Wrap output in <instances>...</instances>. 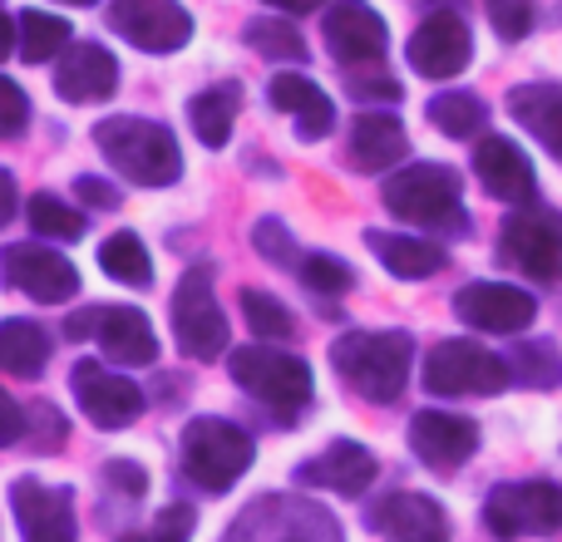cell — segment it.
I'll return each mask as SVG.
<instances>
[{
  "label": "cell",
  "mask_w": 562,
  "mask_h": 542,
  "mask_svg": "<svg viewBox=\"0 0 562 542\" xmlns=\"http://www.w3.org/2000/svg\"><path fill=\"white\" fill-rule=\"evenodd\" d=\"M330 365L360 399L390 405L415 370V340L405 330H346L330 346Z\"/></svg>",
  "instance_id": "6da1fadb"
},
{
  "label": "cell",
  "mask_w": 562,
  "mask_h": 542,
  "mask_svg": "<svg viewBox=\"0 0 562 542\" xmlns=\"http://www.w3.org/2000/svg\"><path fill=\"white\" fill-rule=\"evenodd\" d=\"M380 203L419 233H464V178L445 163H405L385 178Z\"/></svg>",
  "instance_id": "7a4b0ae2"
},
{
  "label": "cell",
  "mask_w": 562,
  "mask_h": 542,
  "mask_svg": "<svg viewBox=\"0 0 562 542\" xmlns=\"http://www.w3.org/2000/svg\"><path fill=\"white\" fill-rule=\"evenodd\" d=\"M94 144L128 183L138 188H168L183 173V154H178L173 128L154 124L138 114H114L104 124H94Z\"/></svg>",
  "instance_id": "3957f363"
},
{
  "label": "cell",
  "mask_w": 562,
  "mask_h": 542,
  "mask_svg": "<svg viewBox=\"0 0 562 542\" xmlns=\"http://www.w3.org/2000/svg\"><path fill=\"white\" fill-rule=\"evenodd\" d=\"M257 444L243 425L223 415H203V419H188L183 429V474L193 478L203 494H227L237 478L252 468Z\"/></svg>",
  "instance_id": "277c9868"
},
{
  "label": "cell",
  "mask_w": 562,
  "mask_h": 542,
  "mask_svg": "<svg viewBox=\"0 0 562 542\" xmlns=\"http://www.w3.org/2000/svg\"><path fill=\"white\" fill-rule=\"evenodd\" d=\"M227 370H233V380L257 399V405L277 409L281 419H296L301 409L311 405V389H316L306 360L286 355V350H272L267 340L233 350V355H227Z\"/></svg>",
  "instance_id": "5b68a950"
},
{
  "label": "cell",
  "mask_w": 562,
  "mask_h": 542,
  "mask_svg": "<svg viewBox=\"0 0 562 542\" xmlns=\"http://www.w3.org/2000/svg\"><path fill=\"white\" fill-rule=\"evenodd\" d=\"M514 380L508 355H494L479 340H439L425 355V389L439 399L454 395H498Z\"/></svg>",
  "instance_id": "8992f818"
},
{
  "label": "cell",
  "mask_w": 562,
  "mask_h": 542,
  "mask_svg": "<svg viewBox=\"0 0 562 542\" xmlns=\"http://www.w3.org/2000/svg\"><path fill=\"white\" fill-rule=\"evenodd\" d=\"M484 528L498 542L562 533V488L548 484V478H528V484H498L494 494L484 498Z\"/></svg>",
  "instance_id": "52a82bcc"
},
{
  "label": "cell",
  "mask_w": 562,
  "mask_h": 542,
  "mask_svg": "<svg viewBox=\"0 0 562 542\" xmlns=\"http://www.w3.org/2000/svg\"><path fill=\"white\" fill-rule=\"evenodd\" d=\"M223 542H346L340 523L311 498H262L233 523Z\"/></svg>",
  "instance_id": "ba28073f"
},
{
  "label": "cell",
  "mask_w": 562,
  "mask_h": 542,
  "mask_svg": "<svg viewBox=\"0 0 562 542\" xmlns=\"http://www.w3.org/2000/svg\"><path fill=\"white\" fill-rule=\"evenodd\" d=\"M173 336L178 350L193 360H217L227 350V316L213 296V271L193 267L183 271L173 291Z\"/></svg>",
  "instance_id": "9c48e42d"
},
{
  "label": "cell",
  "mask_w": 562,
  "mask_h": 542,
  "mask_svg": "<svg viewBox=\"0 0 562 542\" xmlns=\"http://www.w3.org/2000/svg\"><path fill=\"white\" fill-rule=\"evenodd\" d=\"M498 252L508 257L524 276L562 281V217L553 207H518L498 233Z\"/></svg>",
  "instance_id": "30bf717a"
},
{
  "label": "cell",
  "mask_w": 562,
  "mask_h": 542,
  "mask_svg": "<svg viewBox=\"0 0 562 542\" xmlns=\"http://www.w3.org/2000/svg\"><path fill=\"white\" fill-rule=\"evenodd\" d=\"M109 30L144 55H173L193 39V15L178 0H109Z\"/></svg>",
  "instance_id": "8fae6325"
},
{
  "label": "cell",
  "mask_w": 562,
  "mask_h": 542,
  "mask_svg": "<svg viewBox=\"0 0 562 542\" xmlns=\"http://www.w3.org/2000/svg\"><path fill=\"white\" fill-rule=\"evenodd\" d=\"M0 276H5L10 291H25L40 306H65L79 291V271L69 257H59L55 247L40 242H10L0 252Z\"/></svg>",
  "instance_id": "7c38bea8"
},
{
  "label": "cell",
  "mask_w": 562,
  "mask_h": 542,
  "mask_svg": "<svg viewBox=\"0 0 562 542\" xmlns=\"http://www.w3.org/2000/svg\"><path fill=\"white\" fill-rule=\"evenodd\" d=\"M69 385H75V399H79V409H85V419L99 425V429L134 425L148 405V395L134 385V380L119 375V370H109V365H99V360H79L75 375H69Z\"/></svg>",
  "instance_id": "4fadbf2b"
},
{
  "label": "cell",
  "mask_w": 562,
  "mask_h": 542,
  "mask_svg": "<svg viewBox=\"0 0 562 542\" xmlns=\"http://www.w3.org/2000/svg\"><path fill=\"white\" fill-rule=\"evenodd\" d=\"M405 59H409V69H415V75H425V79L464 75L469 59H474V35H469L464 15H459V10H435V15H429L425 25L409 35Z\"/></svg>",
  "instance_id": "5bb4252c"
},
{
  "label": "cell",
  "mask_w": 562,
  "mask_h": 542,
  "mask_svg": "<svg viewBox=\"0 0 562 542\" xmlns=\"http://www.w3.org/2000/svg\"><path fill=\"white\" fill-rule=\"evenodd\" d=\"M454 316L474 330H488V336H518L533 326L538 301L508 281H469L454 296Z\"/></svg>",
  "instance_id": "9a60e30c"
},
{
  "label": "cell",
  "mask_w": 562,
  "mask_h": 542,
  "mask_svg": "<svg viewBox=\"0 0 562 542\" xmlns=\"http://www.w3.org/2000/svg\"><path fill=\"white\" fill-rule=\"evenodd\" d=\"M10 513L20 523L25 542H75V494L40 478H15L10 484Z\"/></svg>",
  "instance_id": "2e32d148"
},
{
  "label": "cell",
  "mask_w": 562,
  "mask_h": 542,
  "mask_svg": "<svg viewBox=\"0 0 562 542\" xmlns=\"http://www.w3.org/2000/svg\"><path fill=\"white\" fill-rule=\"evenodd\" d=\"M326 30V45L340 65H375L385 59V45H390V30L366 0H336L321 20Z\"/></svg>",
  "instance_id": "e0dca14e"
},
{
  "label": "cell",
  "mask_w": 562,
  "mask_h": 542,
  "mask_svg": "<svg viewBox=\"0 0 562 542\" xmlns=\"http://www.w3.org/2000/svg\"><path fill=\"white\" fill-rule=\"evenodd\" d=\"M409 449L429 468H459L479 454V425L449 409H419L409 419Z\"/></svg>",
  "instance_id": "ac0fdd59"
},
{
  "label": "cell",
  "mask_w": 562,
  "mask_h": 542,
  "mask_svg": "<svg viewBox=\"0 0 562 542\" xmlns=\"http://www.w3.org/2000/svg\"><path fill=\"white\" fill-rule=\"evenodd\" d=\"M474 173H479V183H484V193L498 197V203L528 207V203L538 197L533 163H528V154L514 144V138L488 134L484 144L474 148Z\"/></svg>",
  "instance_id": "d6986e66"
},
{
  "label": "cell",
  "mask_w": 562,
  "mask_h": 542,
  "mask_svg": "<svg viewBox=\"0 0 562 542\" xmlns=\"http://www.w3.org/2000/svg\"><path fill=\"white\" fill-rule=\"evenodd\" d=\"M375 474H380V464L366 444H356V439H336L330 449H321L316 459H306V464L296 468V484L330 488V494H340V498H360L370 484H375Z\"/></svg>",
  "instance_id": "ffe728a7"
},
{
  "label": "cell",
  "mask_w": 562,
  "mask_h": 542,
  "mask_svg": "<svg viewBox=\"0 0 562 542\" xmlns=\"http://www.w3.org/2000/svg\"><path fill=\"white\" fill-rule=\"evenodd\" d=\"M119 89V59L94 39H75L55 69V94L69 104H99Z\"/></svg>",
  "instance_id": "44dd1931"
},
{
  "label": "cell",
  "mask_w": 562,
  "mask_h": 542,
  "mask_svg": "<svg viewBox=\"0 0 562 542\" xmlns=\"http://www.w3.org/2000/svg\"><path fill=\"white\" fill-rule=\"evenodd\" d=\"M370 528L385 542H449V513L429 494H390L370 508Z\"/></svg>",
  "instance_id": "7402d4cb"
},
{
  "label": "cell",
  "mask_w": 562,
  "mask_h": 542,
  "mask_svg": "<svg viewBox=\"0 0 562 542\" xmlns=\"http://www.w3.org/2000/svg\"><path fill=\"white\" fill-rule=\"evenodd\" d=\"M350 168L356 173H385L395 168L400 158L409 154V138H405V124L385 109H366V114L350 118Z\"/></svg>",
  "instance_id": "603a6c76"
},
{
  "label": "cell",
  "mask_w": 562,
  "mask_h": 542,
  "mask_svg": "<svg viewBox=\"0 0 562 542\" xmlns=\"http://www.w3.org/2000/svg\"><path fill=\"white\" fill-rule=\"evenodd\" d=\"M94 340L109 360H119V365H154L158 360V336L138 306H99Z\"/></svg>",
  "instance_id": "cb8c5ba5"
},
{
  "label": "cell",
  "mask_w": 562,
  "mask_h": 542,
  "mask_svg": "<svg viewBox=\"0 0 562 542\" xmlns=\"http://www.w3.org/2000/svg\"><path fill=\"white\" fill-rule=\"evenodd\" d=\"M508 114L562 163V84H518L508 94Z\"/></svg>",
  "instance_id": "d4e9b609"
},
{
  "label": "cell",
  "mask_w": 562,
  "mask_h": 542,
  "mask_svg": "<svg viewBox=\"0 0 562 542\" xmlns=\"http://www.w3.org/2000/svg\"><path fill=\"white\" fill-rule=\"evenodd\" d=\"M370 252L380 257V267L395 271L400 281H419V276H435V271H445V247L439 242H425V237H409V233H366Z\"/></svg>",
  "instance_id": "484cf974"
},
{
  "label": "cell",
  "mask_w": 562,
  "mask_h": 542,
  "mask_svg": "<svg viewBox=\"0 0 562 542\" xmlns=\"http://www.w3.org/2000/svg\"><path fill=\"white\" fill-rule=\"evenodd\" d=\"M237 109H243V89L237 84H213L203 94L188 99V128L198 134L203 148H223L233 138V124H237Z\"/></svg>",
  "instance_id": "4316f807"
},
{
  "label": "cell",
  "mask_w": 562,
  "mask_h": 542,
  "mask_svg": "<svg viewBox=\"0 0 562 542\" xmlns=\"http://www.w3.org/2000/svg\"><path fill=\"white\" fill-rule=\"evenodd\" d=\"M49 360V336L35 326V320H0V370L20 380L45 375Z\"/></svg>",
  "instance_id": "83f0119b"
},
{
  "label": "cell",
  "mask_w": 562,
  "mask_h": 542,
  "mask_svg": "<svg viewBox=\"0 0 562 542\" xmlns=\"http://www.w3.org/2000/svg\"><path fill=\"white\" fill-rule=\"evenodd\" d=\"M429 124H435L445 138H474V134H484L488 109H484V99H479V94L445 89V94L429 99Z\"/></svg>",
  "instance_id": "f1b7e54d"
},
{
  "label": "cell",
  "mask_w": 562,
  "mask_h": 542,
  "mask_svg": "<svg viewBox=\"0 0 562 542\" xmlns=\"http://www.w3.org/2000/svg\"><path fill=\"white\" fill-rule=\"evenodd\" d=\"M69 45H75V39H69V20L49 15V10H25V15H20V59H25V65H49V59L65 55Z\"/></svg>",
  "instance_id": "f546056e"
},
{
  "label": "cell",
  "mask_w": 562,
  "mask_h": 542,
  "mask_svg": "<svg viewBox=\"0 0 562 542\" xmlns=\"http://www.w3.org/2000/svg\"><path fill=\"white\" fill-rule=\"evenodd\" d=\"M99 267L109 271L124 286H148L154 281V257L138 242V233H114L104 247H99Z\"/></svg>",
  "instance_id": "4dcf8cb0"
},
{
  "label": "cell",
  "mask_w": 562,
  "mask_h": 542,
  "mask_svg": "<svg viewBox=\"0 0 562 542\" xmlns=\"http://www.w3.org/2000/svg\"><path fill=\"white\" fill-rule=\"evenodd\" d=\"M247 45L262 59H277V65H306V39H301V30L286 25V20L257 15L252 25H247Z\"/></svg>",
  "instance_id": "1f68e13d"
},
{
  "label": "cell",
  "mask_w": 562,
  "mask_h": 542,
  "mask_svg": "<svg viewBox=\"0 0 562 542\" xmlns=\"http://www.w3.org/2000/svg\"><path fill=\"white\" fill-rule=\"evenodd\" d=\"M25 213H30V227H35L40 237H49V242H75V237H85V227H89L85 213L55 193H35Z\"/></svg>",
  "instance_id": "d6a6232c"
},
{
  "label": "cell",
  "mask_w": 562,
  "mask_h": 542,
  "mask_svg": "<svg viewBox=\"0 0 562 542\" xmlns=\"http://www.w3.org/2000/svg\"><path fill=\"white\" fill-rule=\"evenodd\" d=\"M508 370H514V380L528 389L562 385V355H558L553 340H524V346L508 355Z\"/></svg>",
  "instance_id": "836d02e7"
},
{
  "label": "cell",
  "mask_w": 562,
  "mask_h": 542,
  "mask_svg": "<svg viewBox=\"0 0 562 542\" xmlns=\"http://www.w3.org/2000/svg\"><path fill=\"white\" fill-rule=\"evenodd\" d=\"M243 316L257 330V340H291V330H296V316L272 291H243Z\"/></svg>",
  "instance_id": "e575fe53"
},
{
  "label": "cell",
  "mask_w": 562,
  "mask_h": 542,
  "mask_svg": "<svg viewBox=\"0 0 562 542\" xmlns=\"http://www.w3.org/2000/svg\"><path fill=\"white\" fill-rule=\"evenodd\" d=\"M301 286H311V291H321V296H340V291H350L356 286V271H350L340 257H326V252H316V257H301Z\"/></svg>",
  "instance_id": "d590c367"
},
{
  "label": "cell",
  "mask_w": 562,
  "mask_h": 542,
  "mask_svg": "<svg viewBox=\"0 0 562 542\" xmlns=\"http://www.w3.org/2000/svg\"><path fill=\"white\" fill-rule=\"evenodd\" d=\"M252 247L272 267H301L296 242H291V233H286V223H281V217H262V223L252 227Z\"/></svg>",
  "instance_id": "8d00e7d4"
},
{
  "label": "cell",
  "mask_w": 562,
  "mask_h": 542,
  "mask_svg": "<svg viewBox=\"0 0 562 542\" xmlns=\"http://www.w3.org/2000/svg\"><path fill=\"white\" fill-rule=\"evenodd\" d=\"M267 99H272V109H281V114H291V118H296L301 109H311V104H316V99H321V89L311 84L306 75H291V69H286V75H277L272 84H267Z\"/></svg>",
  "instance_id": "74e56055"
},
{
  "label": "cell",
  "mask_w": 562,
  "mask_h": 542,
  "mask_svg": "<svg viewBox=\"0 0 562 542\" xmlns=\"http://www.w3.org/2000/svg\"><path fill=\"white\" fill-rule=\"evenodd\" d=\"M488 25L498 30V39H524L533 30V5L528 0H488Z\"/></svg>",
  "instance_id": "f35d334b"
},
{
  "label": "cell",
  "mask_w": 562,
  "mask_h": 542,
  "mask_svg": "<svg viewBox=\"0 0 562 542\" xmlns=\"http://www.w3.org/2000/svg\"><path fill=\"white\" fill-rule=\"evenodd\" d=\"M25 124H30V99H25V89H20L15 79L0 75V144H5V138H15Z\"/></svg>",
  "instance_id": "ab89813d"
},
{
  "label": "cell",
  "mask_w": 562,
  "mask_h": 542,
  "mask_svg": "<svg viewBox=\"0 0 562 542\" xmlns=\"http://www.w3.org/2000/svg\"><path fill=\"white\" fill-rule=\"evenodd\" d=\"M104 484L119 488V494H128V498H144L148 494V474H144V464H134V459H109V464H104Z\"/></svg>",
  "instance_id": "60d3db41"
},
{
  "label": "cell",
  "mask_w": 562,
  "mask_h": 542,
  "mask_svg": "<svg viewBox=\"0 0 562 542\" xmlns=\"http://www.w3.org/2000/svg\"><path fill=\"white\" fill-rule=\"evenodd\" d=\"M346 94L360 99V104H400V94H405V89L385 75V79H356V84H346Z\"/></svg>",
  "instance_id": "b9f144b4"
},
{
  "label": "cell",
  "mask_w": 562,
  "mask_h": 542,
  "mask_svg": "<svg viewBox=\"0 0 562 542\" xmlns=\"http://www.w3.org/2000/svg\"><path fill=\"white\" fill-rule=\"evenodd\" d=\"M154 533L168 538V542H188V538H193V508H183V504L164 508V513H158V528H154Z\"/></svg>",
  "instance_id": "7bdbcfd3"
},
{
  "label": "cell",
  "mask_w": 562,
  "mask_h": 542,
  "mask_svg": "<svg viewBox=\"0 0 562 542\" xmlns=\"http://www.w3.org/2000/svg\"><path fill=\"white\" fill-rule=\"evenodd\" d=\"M75 197L89 207H119V188L104 183V178H89V173L75 178Z\"/></svg>",
  "instance_id": "ee69618b"
},
{
  "label": "cell",
  "mask_w": 562,
  "mask_h": 542,
  "mask_svg": "<svg viewBox=\"0 0 562 542\" xmlns=\"http://www.w3.org/2000/svg\"><path fill=\"white\" fill-rule=\"evenodd\" d=\"M20 434H25V409H20L15 399L0 389V449H10Z\"/></svg>",
  "instance_id": "f6af8a7d"
},
{
  "label": "cell",
  "mask_w": 562,
  "mask_h": 542,
  "mask_svg": "<svg viewBox=\"0 0 562 542\" xmlns=\"http://www.w3.org/2000/svg\"><path fill=\"white\" fill-rule=\"evenodd\" d=\"M15 213H20V188H15V178L0 168V227H5Z\"/></svg>",
  "instance_id": "bcb514c9"
},
{
  "label": "cell",
  "mask_w": 562,
  "mask_h": 542,
  "mask_svg": "<svg viewBox=\"0 0 562 542\" xmlns=\"http://www.w3.org/2000/svg\"><path fill=\"white\" fill-rule=\"evenodd\" d=\"M15 49H20V25L5 15V10H0V59H10Z\"/></svg>",
  "instance_id": "7dc6e473"
},
{
  "label": "cell",
  "mask_w": 562,
  "mask_h": 542,
  "mask_svg": "<svg viewBox=\"0 0 562 542\" xmlns=\"http://www.w3.org/2000/svg\"><path fill=\"white\" fill-rule=\"evenodd\" d=\"M262 5H277V10H286V15H306V10L326 5V0H262Z\"/></svg>",
  "instance_id": "c3c4849f"
},
{
  "label": "cell",
  "mask_w": 562,
  "mask_h": 542,
  "mask_svg": "<svg viewBox=\"0 0 562 542\" xmlns=\"http://www.w3.org/2000/svg\"><path fill=\"white\" fill-rule=\"evenodd\" d=\"M124 542H168V538H158V533H134V538H124Z\"/></svg>",
  "instance_id": "681fc988"
},
{
  "label": "cell",
  "mask_w": 562,
  "mask_h": 542,
  "mask_svg": "<svg viewBox=\"0 0 562 542\" xmlns=\"http://www.w3.org/2000/svg\"><path fill=\"white\" fill-rule=\"evenodd\" d=\"M425 5H435V10H454L459 0H425Z\"/></svg>",
  "instance_id": "f907efd6"
},
{
  "label": "cell",
  "mask_w": 562,
  "mask_h": 542,
  "mask_svg": "<svg viewBox=\"0 0 562 542\" xmlns=\"http://www.w3.org/2000/svg\"><path fill=\"white\" fill-rule=\"evenodd\" d=\"M65 5H99V0H65Z\"/></svg>",
  "instance_id": "816d5d0a"
}]
</instances>
